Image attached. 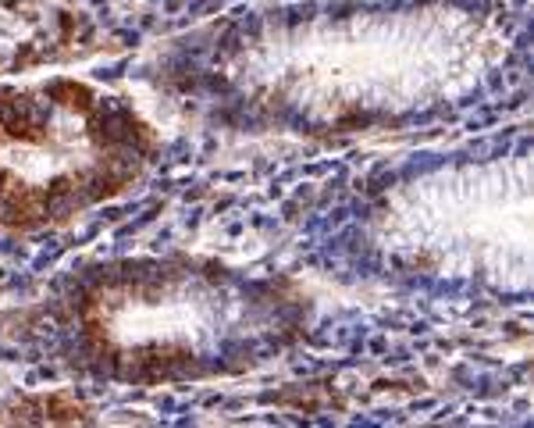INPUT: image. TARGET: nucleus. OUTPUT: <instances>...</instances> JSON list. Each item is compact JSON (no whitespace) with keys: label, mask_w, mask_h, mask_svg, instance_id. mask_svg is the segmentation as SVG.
<instances>
[{"label":"nucleus","mask_w":534,"mask_h":428,"mask_svg":"<svg viewBox=\"0 0 534 428\" xmlns=\"http://www.w3.org/2000/svg\"><path fill=\"white\" fill-rule=\"evenodd\" d=\"M488 43L485 18L460 0L278 11L267 25L214 40L196 79L203 104L239 122L292 132L364 129L460 97L478 79Z\"/></svg>","instance_id":"f257e3e1"},{"label":"nucleus","mask_w":534,"mask_h":428,"mask_svg":"<svg viewBox=\"0 0 534 428\" xmlns=\"http://www.w3.org/2000/svg\"><path fill=\"white\" fill-rule=\"evenodd\" d=\"M47 311L68 368L157 389L235 379L278 361L310 329L314 304L285 275L168 254L79 268Z\"/></svg>","instance_id":"f03ea898"},{"label":"nucleus","mask_w":534,"mask_h":428,"mask_svg":"<svg viewBox=\"0 0 534 428\" xmlns=\"http://www.w3.org/2000/svg\"><path fill=\"white\" fill-rule=\"evenodd\" d=\"M161 154L132 100L75 75L0 83V232H43L125 193Z\"/></svg>","instance_id":"7ed1b4c3"},{"label":"nucleus","mask_w":534,"mask_h":428,"mask_svg":"<svg viewBox=\"0 0 534 428\" xmlns=\"http://www.w3.org/2000/svg\"><path fill=\"white\" fill-rule=\"evenodd\" d=\"M15 421H50V425L54 421H86V407L68 393H50L18 404Z\"/></svg>","instance_id":"20e7f679"}]
</instances>
